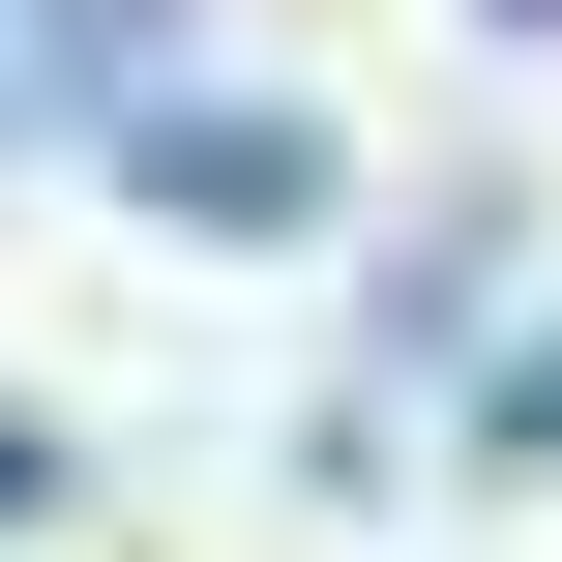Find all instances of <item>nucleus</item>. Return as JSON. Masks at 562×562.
I'll use <instances>...</instances> for the list:
<instances>
[{
  "label": "nucleus",
  "instance_id": "f257e3e1",
  "mask_svg": "<svg viewBox=\"0 0 562 562\" xmlns=\"http://www.w3.org/2000/svg\"><path fill=\"white\" fill-rule=\"evenodd\" d=\"M119 178H148L178 237H326V119H296V89H148Z\"/></svg>",
  "mask_w": 562,
  "mask_h": 562
},
{
  "label": "nucleus",
  "instance_id": "f03ea898",
  "mask_svg": "<svg viewBox=\"0 0 562 562\" xmlns=\"http://www.w3.org/2000/svg\"><path fill=\"white\" fill-rule=\"evenodd\" d=\"M30 504H59V445H30V415H0V533H30Z\"/></svg>",
  "mask_w": 562,
  "mask_h": 562
}]
</instances>
